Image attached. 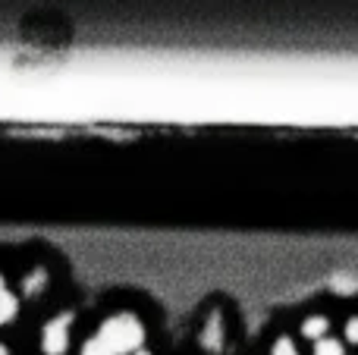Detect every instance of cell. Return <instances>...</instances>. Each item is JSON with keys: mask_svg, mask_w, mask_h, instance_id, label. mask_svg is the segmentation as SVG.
I'll return each mask as SVG.
<instances>
[{"mask_svg": "<svg viewBox=\"0 0 358 355\" xmlns=\"http://www.w3.org/2000/svg\"><path fill=\"white\" fill-rule=\"evenodd\" d=\"M271 355H302L296 349V343H292L289 337H280L277 343H273V349H271Z\"/></svg>", "mask_w": 358, "mask_h": 355, "instance_id": "obj_8", "label": "cell"}, {"mask_svg": "<svg viewBox=\"0 0 358 355\" xmlns=\"http://www.w3.org/2000/svg\"><path fill=\"white\" fill-rule=\"evenodd\" d=\"M0 355H10V352H6V346H3V343H0Z\"/></svg>", "mask_w": 358, "mask_h": 355, "instance_id": "obj_11", "label": "cell"}, {"mask_svg": "<svg viewBox=\"0 0 358 355\" xmlns=\"http://www.w3.org/2000/svg\"><path fill=\"white\" fill-rule=\"evenodd\" d=\"M145 346V324L138 314L120 312L110 314L104 324L98 327L94 337L85 340L82 355H136Z\"/></svg>", "mask_w": 358, "mask_h": 355, "instance_id": "obj_1", "label": "cell"}, {"mask_svg": "<svg viewBox=\"0 0 358 355\" xmlns=\"http://www.w3.org/2000/svg\"><path fill=\"white\" fill-rule=\"evenodd\" d=\"M44 287H48V274H44V270H31L22 280V296H38Z\"/></svg>", "mask_w": 358, "mask_h": 355, "instance_id": "obj_6", "label": "cell"}, {"mask_svg": "<svg viewBox=\"0 0 358 355\" xmlns=\"http://www.w3.org/2000/svg\"><path fill=\"white\" fill-rule=\"evenodd\" d=\"M16 314H19V299L10 289H3V293H0V324H10Z\"/></svg>", "mask_w": 358, "mask_h": 355, "instance_id": "obj_5", "label": "cell"}, {"mask_svg": "<svg viewBox=\"0 0 358 355\" xmlns=\"http://www.w3.org/2000/svg\"><path fill=\"white\" fill-rule=\"evenodd\" d=\"M136 355H151V352H145V349H142V352H136Z\"/></svg>", "mask_w": 358, "mask_h": 355, "instance_id": "obj_12", "label": "cell"}, {"mask_svg": "<svg viewBox=\"0 0 358 355\" xmlns=\"http://www.w3.org/2000/svg\"><path fill=\"white\" fill-rule=\"evenodd\" d=\"M346 340H349L352 346H358V314L346 321Z\"/></svg>", "mask_w": 358, "mask_h": 355, "instance_id": "obj_9", "label": "cell"}, {"mask_svg": "<svg viewBox=\"0 0 358 355\" xmlns=\"http://www.w3.org/2000/svg\"><path fill=\"white\" fill-rule=\"evenodd\" d=\"M315 355H349V352H346V346H343V343L324 337V340H317V343H315Z\"/></svg>", "mask_w": 358, "mask_h": 355, "instance_id": "obj_7", "label": "cell"}, {"mask_svg": "<svg viewBox=\"0 0 358 355\" xmlns=\"http://www.w3.org/2000/svg\"><path fill=\"white\" fill-rule=\"evenodd\" d=\"M69 327H73V314H57L48 321L41 331V352L44 355H66L69 349Z\"/></svg>", "mask_w": 358, "mask_h": 355, "instance_id": "obj_2", "label": "cell"}, {"mask_svg": "<svg viewBox=\"0 0 358 355\" xmlns=\"http://www.w3.org/2000/svg\"><path fill=\"white\" fill-rule=\"evenodd\" d=\"M3 289H6V280H3V274H0V293H3Z\"/></svg>", "mask_w": 358, "mask_h": 355, "instance_id": "obj_10", "label": "cell"}, {"mask_svg": "<svg viewBox=\"0 0 358 355\" xmlns=\"http://www.w3.org/2000/svg\"><path fill=\"white\" fill-rule=\"evenodd\" d=\"M327 331H330V321L327 318H321V314H315V318H305L302 321V337L305 340H324L327 337Z\"/></svg>", "mask_w": 358, "mask_h": 355, "instance_id": "obj_4", "label": "cell"}, {"mask_svg": "<svg viewBox=\"0 0 358 355\" xmlns=\"http://www.w3.org/2000/svg\"><path fill=\"white\" fill-rule=\"evenodd\" d=\"M201 346L208 352H220L223 349V318H220V312H210L208 314V321H204V327H201Z\"/></svg>", "mask_w": 358, "mask_h": 355, "instance_id": "obj_3", "label": "cell"}]
</instances>
